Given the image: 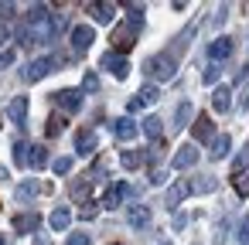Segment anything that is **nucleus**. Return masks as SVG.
Masks as SVG:
<instances>
[{"mask_svg":"<svg viewBox=\"0 0 249 245\" xmlns=\"http://www.w3.org/2000/svg\"><path fill=\"white\" fill-rule=\"evenodd\" d=\"M143 68H147V75H150L154 82H167V79L178 75V62H174L171 55H154Z\"/></svg>","mask_w":249,"mask_h":245,"instance_id":"f257e3e1","label":"nucleus"},{"mask_svg":"<svg viewBox=\"0 0 249 245\" xmlns=\"http://www.w3.org/2000/svg\"><path fill=\"white\" fill-rule=\"evenodd\" d=\"M103 68H106L113 79H126V75H130V62H126L120 51H106V55H103Z\"/></svg>","mask_w":249,"mask_h":245,"instance_id":"f03ea898","label":"nucleus"},{"mask_svg":"<svg viewBox=\"0 0 249 245\" xmlns=\"http://www.w3.org/2000/svg\"><path fill=\"white\" fill-rule=\"evenodd\" d=\"M195 163H198V150H195V143L181 147V150L171 157V170H191Z\"/></svg>","mask_w":249,"mask_h":245,"instance_id":"7ed1b4c3","label":"nucleus"},{"mask_svg":"<svg viewBox=\"0 0 249 245\" xmlns=\"http://www.w3.org/2000/svg\"><path fill=\"white\" fill-rule=\"evenodd\" d=\"M92 41H96V31H92L89 24H75V28H72V48H75V51H89Z\"/></svg>","mask_w":249,"mask_h":245,"instance_id":"20e7f679","label":"nucleus"},{"mask_svg":"<svg viewBox=\"0 0 249 245\" xmlns=\"http://www.w3.org/2000/svg\"><path fill=\"white\" fill-rule=\"evenodd\" d=\"M232 51H235V41H232V38H215V41L208 45V58H212L215 65H218V62H225Z\"/></svg>","mask_w":249,"mask_h":245,"instance_id":"39448f33","label":"nucleus"},{"mask_svg":"<svg viewBox=\"0 0 249 245\" xmlns=\"http://www.w3.org/2000/svg\"><path fill=\"white\" fill-rule=\"evenodd\" d=\"M52 68H55V58H35V62L24 68V79H28V82H41Z\"/></svg>","mask_w":249,"mask_h":245,"instance_id":"423d86ee","label":"nucleus"},{"mask_svg":"<svg viewBox=\"0 0 249 245\" xmlns=\"http://www.w3.org/2000/svg\"><path fill=\"white\" fill-rule=\"evenodd\" d=\"M7 116H11V123H14V126H28V96H18V99H11V106H7Z\"/></svg>","mask_w":249,"mask_h":245,"instance_id":"0eeeda50","label":"nucleus"},{"mask_svg":"<svg viewBox=\"0 0 249 245\" xmlns=\"http://www.w3.org/2000/svg\"><path fill=\"white\" fill-rule=\"evenodd\" d=\"M113 133H116V140L126 143V140H133V136L140 133V126H137L130 116H120V119H113Z\"/></svg>","mask_w":249,"mask_h":245,"instance_id":"6e6552de","label":"nucleus"},{"mask_svg":"<svg viewBox=\"0 0 249 245\" xmlns=\"http://www.w3.org/2000/svg\"><path fill=\"white\" fill-rule=\"evenodd\" d=\"M86 11L92 14V21H96V24H113V14H116V11H113V4H103V0H92Z\"/></svg>","mask_w":249,"mask_h":245,"instance_id":"1a4fd4ad","label":"nucleus"},{"mask_svg":"<svg viewBox=\"0 0 249 245\" xmlns=\"http://www.w3.org/2000/svg\"><path fill=\"white\" fill-rule=\"evenodd\" d=\"M58 106H62L65 113H79V109H82V92H79V89H62V92H58Z\"/></svg>","mask_w":249,"mask_h":245,"instance_id":"9d476101","label":"nucleus"},{"mask_svg":"<svg viewBox=\"0 0 249 245\" xmlns=\"http://www.w3.org/2000/svg\"><path fill=\"white\" fill-rule=\"evenodd\" d=\"M191 191H195V180H178V184L167 191V208H178V204H181Z\"/></svg>","mask_w":249,"mask_h":245,"instance_id":"9b49d317","label":"nucleus"},{"mask_svg":"<svg viewBox=\"0 0 249 245\" xmlns=\"http://www.w3.org/2000/svg\"><path fill=\"white\" fill-rule=\"evenodd\" d=\"M212 109H215V113H229V109H232V89H229V85H218V89L212 92Z\"/></svg>","mask_w":249,"mask_h":245,"instance_id":"f8f14e48","label":"nucleus"},{"mask_svg":"<svg viewBox=\"0 0 249 245\" xmlns=\"http://www.w3.org/2000/svg\"><path fill=\"white\" fill-rule=\"evenodd\" d=\"M48 225H52V231H65V228L72 225V211H69V208H55V211L48 214Z\"/></svg>","mask_w":249,"mask_h":245,"instance_id":"ddd939ff","label":"nucleus"},{"mask_svg":"<svg viewBox=\"0 0 249 245\" xmlns=\"http://www.w3.org/2000/svg\"><path fill=\"white\" fill-rule=\"evenodd\" d=\"M126 221H130L133 228H143V225L150 221V208H147V204H133V208L126 211Z\"/></svg>","mask_w":249,"mask_h":245,"instance_id":"4468645a","label":"nucleus"},{"mask_svg":"<svg viewBox=\"0 0 249 245\" xmlns=\"http://www.w3.org/2000/svg\"><path fill=\"white\" fill-rule=\"evenodd\" d=\"M96 143H99L96 133H79V136H75V153H79V157H89V153L96 150Z\"/></svg>","mask_w":249,"mask_h":245,"instance_id":"2eb2a0df","label":"nucleus"},{"mask_svg":"<svg viewBox=\"0 0 249 245\" xmlns=\"http://www.w3.org/2000/svg\"><path fill=\"white\" fill-rule=\"evenodd\" d=\"M123 194H126V184H113L109 191H106V197H103V208H120V201H123Z\"/></svg>","mask_w":249,"mask_h":245,"instance_id":"dca6fc26","label":"nucleus"},{"mask_svg":"<svg viewBox=\"0 0 249 245\" xmlns=\"http://www.w3.org/2000/svg\"><path fill=\"white\" fill-rule=\"evenodd\" d=\"M212 133H215L212 119H208V116H198V126H195V143H205V140H212Z\"/></svg>","mask_w":249,"mask_h":245,"instance_id":"f3484780","label":"nucleus"},{"mask_svg":"<svg viewBox=\"0 0 249 245\" xmlns=\"http://www.w3.org/2000/svg\"><path fill=\"white\" fill-rule=\"evenodd\" d=\"M143 133H147L150 140H160V133H164V119H160V116H147V119H143Z\"/></svg>","mask_w":249,"mask_h":245,"instance_id":"a211bd4d","label":"nucleus"},{"mask_svg":"<svg viewBox=\"0 0 249 245\" xmlns=\"http://www.w3.org/2000/svg\"><path fill=\"white\" fill-rule=\"evenodd\" d=\"M229 147H232V140H229V133H222V136H215V140H212V157H215V160H222V157H229Z\"/></svg>","mask_w":249,"mask_h":245,"instance_id":"6ab92c4d","label":"nucleus"},{"mask_svg":"<svg viewBox=\"0 0 249 245\" xmlns=\"http://www.w3.org/2000/svg\"><path fill=\"white\" fill-rule=\"evenodd\" d=\"M137 99H140V102H143V106H154V102H157V99H160V89H157V85H154V82H150V85H143V89H140V92H137Z\"/></svg>","mask_w":249,"mask_h":245,"instance_id":"aec40b11","label":"nucleus"},{"mask_svg":"<svg viewBox=\"0 0 249 245\" xmlns=\"http://www.w3.org/2000/svg\"><path fill=\"white\" fill-rule=\"evenodd\" d=\"M48 163V150L45 147H31V157H28V167H35V170H41Z\"/></svg>","mask_w":249,"mask_h":245,"instance_id":"412c9836","label":"nucleus"},{"mask_svg":"<svg viewBox=\"0 0 249 245\" xmlns=\"http://www.w3.org/2000/svg\"><path fill=\"white\" fill-rule=\"evenodd\" d=\"M188 123H191V102H181V106H178V113H174V126H178V130H184Z\"/></svg>","mask_w":249,"mask_h":245,"instance_id":"4be33fe9","label":"nucleus"},{"mask_svg":"<svg viewBox=\"0 0 249 245\" xmlns=\"http://www.w3.org/2000/svg\"><path fill=\"white\" fill-rule=\"evenodd\" d=\"M38 194V180H24L21 187H18V201H28V197H35Z\"/></svg>","mask_w":249,"mask_h":245,"instance_id":"5701e85b","label":"nucleus"},{"mask_svg":"<svg viewBox=\"0 0 249 245\" xmlns=\"http://www.w3.org/2000/svg\"><path fill=\"white\" fill-rule=\"evenodd\" d=\"M38 225V214H18L14 218V228H21V231H31Z\"/></svg>","mask_w":249,"mask_h":245,"instance_id":"b1692460","label":"nucleus"},{"mask_svg":"<svg viewBox=\"0 0 249 245\" xmlns=\"http://www.w3.org/2000/svg\"><path fill=\"white\" fill-rule=\"evenodd\" d=\"M28 150H31V147L14 143V163H18V167H28Z\"/></svg>","mask_w":249,"mask_h":245,"instance_id":"393cba45","label":"nucleus"},{"mask_svg":"<svg viewBox=\"0 0 249 245\" xmlns=\"http://www.w3.org/2000/svg\"><path fill=\"white\" fill-rule=\"evenodd\" d=\"M120 163H123L126 170H137V167H140V157H137L133 150H123V157H120Z\"/></svg>","mask_w":249,"mask_h":245,"instance_id":"a878e982","label":"nucleus"},{"mask_svg":"<svg viewBox=\"0 0 249 245\" xmlns=\"http://www.w3.org/2000/svg\"><path fill=\"white\" fill-rule=\"evenodd\" d=\"M246 167H249V143H246V150L235 157V163H232V174H242Z\"/></svg>","mask_w":249,"mask_h":245,"instance_id":"bb28decb","label":"nucleus"},{"mask_svg":"<svg viewBox=\"0 0 249 245\" xmlns=\"http://www.w3.org/2000/svg\"><path fill=\"white\" fill-rule=\"evenodd\" d=\"M52 170H55V174H72V157H58V160L52 163Z\"/></svg>","mask_w":249,"mask_h":245,"instance_id":"cd10ccee","label":"nucleus"},{"mask_svg":"<svg viewBox=\"0 0 249 245\" xmlns=\"http://www.w3.org/2000/svg\"><path fill=\"white\" fill-rule=\"evenodd\" d=\"M232 177H235V191L246 197V194H249V174L242 170V174H232Z\"/></svg>","mask_w":249,"mask_h":245,"instance_id":"c85d7f7f","label":"nucleus"},{"mask_svg":"<svg viewBox=\"0 0 249 245\" xmlns=\"http://www.w3.org/2000/svg\"><path fill=\"white\" fill-rule=\"evenodd\" d=\"M89 242H92V235H89V231H72L65 245H89Z\"/></svg>","mask_w":249,"mask_h":245,"instance_id":"c756f323","label":"nucleus"},{"mask_svg":"<svg viewBox=\"0 0 249 245\" xmlns=\"http://www.w3.org/2000/svg\"><path fill=\"white\" fill-rule=\"evenodd\" d=\"M82 89H86V92H96V89H99V75H96V72H86V79H82Z\"/></svg>","mask_w":249,"mask_h":245,"instance_id":"7c9ffc66","label":"nucleus"},{"mask_svg":"<svg viewBox=\"0 0 249 245\" xmlns=\"http://www.w3.org/2000/svg\"><path fill=\"white\" fill-rule=\"evenodd\" d=\"M218 75H222V68H218V65L212 62V65L205 68V82H208V85H215V82H218Z\"/></svg>","mask_w":249,"mask_h":245,"instance_id":"2f4dec72","label":"nucleus"},{"mask_svg":"<svg viewBox=\"0 0 249 245\" xmlns=\"http://www.w3.org/2000/svg\"><path fill=\"white\" fill-rule=\"evenodd\" d=\"M239 242H242V245H249V214L239 221Z\"/></svg>","mask_w":249,"mask_h":245,"instance_id":"473e14b6","label":"nucleus"},{"mask_svg":"<svg viewBox=\"0 0 249 245\" xmlns=\"http://www.w3.org/2000/svg\"><path fill=\"white\" fill-rule=\"evenodd\" d=\"M62 130H65V123H62L58 116H52V119H48V136H55V133H62Z\"/></svg>","mask_w":249,"mask_h":245,"instance_id":"72a5a7b5","label":"nucleus"},{"mask_svg":"<svg viewBox=\"0 0 249 245\" xmlns=\"http://www.w3.org/2000/svg\"><path fill=\"white\" fill-rule=\"evenodd\" d=\"M225 238H229V225L222 221V225L215 228V245H225Z\"/></svg>","mask_w":249,"mask_h":245,"instance_id":"f704fd0d","label":"nucleus"},{"mask_svg":"<svg viewBox=\"0 0 249 245\" xmlns=\"http://www.w3.org/2000/svg\"><path fill=\"white\" fill-rule=\"evenodd\" d=\"M11 62H14V51H0V72H4Z\"/></svg>","mask_w":249,"mask_h":245,"instance_id":"c9c22d12","label":"nucleus"},{"mask_svg":"<svg viewBox=\"0 0 249 245\" xmlns=\"http://www.w3.org/2000/svg\"><path fill=\"white\" fill-rule=\"evenodd\" d=\"M7 41H11V28H7V24H0V48H4Z\"/></svg>","mask_w":249,"mask_h":245,"instance_id":"e433bc0d","label":"nucleus"},{"mask_svg":"<svg viewBox=\"0 0 249 245\" xmlns=\"http://www.w3.org/2000/svg\"><path fill=\"white\" fill-rule=\"evenodd\" d=\"M0 245H4V231H0Z\"/></svg>","mask_w":249,"mask_h":245,"instance_id":"4c0bfd02","label":"nucleus"},{"mask_svg":"<svg viewBox=\"0 0 249 245\" xmlns=\"http://www.w3.org/2000/svg\"><path fill=\"white\" fill-rule=\"evenodd\" d=\"M246 106H249V96H246Z\"/></svg>","mask_w":249,"mask_h":245,"instance_id":"58836bf2","label":"nucleus"},{"mask_svg":"<svg viewBox=\"0 0 249 245\" xmlns=\"http://www.w3.org/2000/svg\"><path fill=\"white\" fill-rule=\"evenodd\" d=\"M164 245H171V242H164Z\"/></svg>","mask_w":249,"mask_h":245,"instance_id":"ea45409f","label":"nucleus"}]
</instances>
